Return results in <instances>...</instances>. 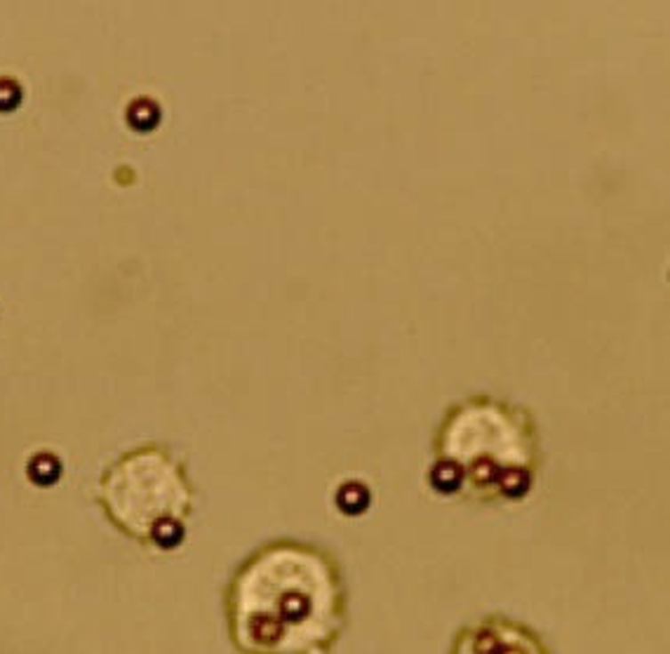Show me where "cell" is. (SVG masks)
Segmentation results:
<instances>
[{
	"mask_svg": "<svg viewBox=\"0 0 670 654\" xmlns=\"http://www.w3.org/2000/svg\"><path fill=\"white\" fill-rule=\"evenodd\" d=\"M226 621L243 654H332L349 621L342 565L316 544H266L230 579Z\"/></svg>",
	"mask_w": 670,
	"mask_h": 654,
	"instance_id": "cell-1",
	"label": "cell"
},
{
	"mask_svg": "<svg viewBox=\"0 0 670 654\" xmlns=\"http://www.w3.org/2000/svg\"><path fill=\"white\" fill-rule=\"evenodd\" d=\"M433 455L456 471L461 495L478 502H520L539 473V431L525 408L473 396L442 416Z\"/></svg>",
	"mask_w": 670,
	"mask_h": 654,
	"instance_id": "cell-2",
	"label": "cell"
},
{
	"mask_svg": "<svg viewBox=\"0 0 670 654\" xmlns=\"http://www.w3.org/2000/svg\"><path fill=\"white\" fill-rule=\"evenodd\" d=\"M106 516L132 539L146 542L163 522H184L193 489L184 466L163 448H139L106 471L101 480Z\"/></svg>",
	"mask_w": 670,
	"mask_h": 654,
	"instance_id": "cell-3",
	"label": "cell"
},
{
	"mask_svg": "<svg viewBox=\"0 0 670 654\" xmlns=\"http://www.w3.org/2000/svg\"><path fill=\"white\" fill-rule=\"evenodd\" d=\"M452 654H551V650L520 621L482 617L456 634Z\"/></svg>",
	"mask_w": 670,
	"mask_h": 654,
	"instance_id": "cell-4",
	"label": "cell"
},
{
	"mask_svg": "<svg viewBox=\"0 0 670 654\" xmlns=\"http://www.w3.org/2000/svg\"><path fill=\"white\" fill-rule=\"evenodd\" d=\"M27 476L38 488H52L61 478V462L50 452H38L28 459Z\"/></svg>",
	"mask_w": 670,
	"mask_h": 654,
	"instance_id": "cell-5",
	"label": "cell"
},
{
	"mask_svg": "<svg viewBox=\"0 0 670 654\" xmlns=\"http://www.w3.org/2000/svg\"><path fill=\"white\" fill-rule=\"evenodd\" d=\"M369 489L365 488V482H343L342 489L336 492V506L346 513V516H360L369 509Z\"/></svg>",
	"mask_w": 670,
	"mask_h": 654,
	"instance_id": "cell-6",
	"label": "cell"
},
{
	"mask_svg": "<svg viewBox=\"0 0 670 654\" xmlns=\"http://www.w3.org/2000/svg\"><path fill=\"white\" fill-rule=\"evenodd\" d=\"M127 123H130L137 133H149V130H156V125L160 123V109L153 100H134L127 109Z\"/></svg>",
	"mask_w": 670,
	"mask_h": 654,
	"instance_id": "cell-7",
	"label": "cell"
},
{
	"mask_svg": "<svg viewBox=\"0 0 670 654\" xmlns=\"http://www.w3.org/2000/svg\"><path fill=\"white\" fill-rule=\"evenodd\" d=\"M21 85L14 78H0V111L10 113L21 104Z\"/></svg>",
	"mask_w": 670,
	"mask_h": 654,
	"instance_id": "cell-8",
	"label": "cell"
}]
</instances>
